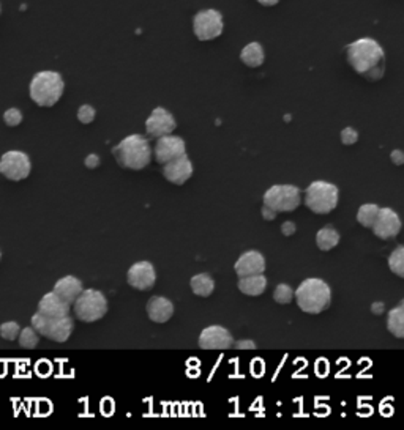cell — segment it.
I'll return each instance as SVG.
<instances>
[{"instance_id": "6da1fadb", "label": "cell", "mask_w": 404, "mask_h": 430, "mask_svg": "<svg viewBox=\"0 0 404 430\" xmlns=\"http://www.w3.org/2000/svg\"><path fill=\"white\" fill-rule=\"evenodd\" d=\"M349 67L365 81L378 82L386 75V53L374 38H358L344 46Z\"/></svg>"}, {"instance_id": "7a4b0ae2", "label": "cell", "mask_w": 404, "mask_h": 430, "mask_svg": "<svg viewBox=\"0 0 404 430\" xmlns=\"http://www.w3.org/2000/svg\"><path fill=\"white\" fill-rule=\"evenodd\" d=\"M112 156L122 169L142 171L152 161L150 142L142 134H129L112 149Z\"/></svg>"}, {"instance_id": "3957f363", "label": "cell", "mask_w": 404, "mask_h": 430, "mask_svg": "<svg viewBox=\"0 0 404 430\" xmlns=\"http://www.w3.org/2000/svg\"><path fill=\"white\" fill-rule=\"evenodd\" d=\"M294 300L305 314H322L331 304V289L326 281L308 278L300 284L297 290H294Z\"/></svg>"}, {"instance_id": "277c9868", "label": "cell", "mask_w": 404, "mask_h": 430, "mask_svg": "<svg viewBox=\"0 0 404 430\" xmlns=\"http://www.w3.org/2000/svg\"><path fill=\"white\" fill-rule=\"evenodd\" d=\"M65 92V82L60 72L40 71L32 77L28 95L40 107H53L59 103Z\"/></svg>"}, {"instance_id": "5b68a950", "label": "cell", "mask_w": 404, "mask_h": 430, "mask_svg": "<svg viewBox=\"0 0 404 430\" xmlns=\"http://www.w3.org/2000/svg\"><path fill=\"white\" fill-rule=\"evenodd\" d=\"M338 200H340V189L334 183L329 181L317 180L313 181L305 189L303 194V203L316 215H329L338 207Z\"/></svg>"}, {"instance_id": "8992f818", "label": "cell", "mask_w": 404, "mask_h": 430, "mask_svg": "<svg viewBox=\"0 0 404 430\" xmlns=\"http://www.w3.org/2000/svg\"><path fill=\"white\" fill-rule=\"evenodd\" d=\"M73 306V312L78 320L84 323H93L107 314V300L100 290L87 289L83 290Z\"/></svg>"}, {"instance_id": "52a82bcc", "label": "cell", "mask_w": 404, "mask_h": 430, "mask_svg": "<svg viewBox=\"0 0 404 430\" xmlns=\"http://www.w3.org/2000/svg\"><path fill=\"white\" fill-rule=\"evenodd\" d=\"M32 326L40 336L54 342H67L75 330V322L70 316L65 317H45L41 314L32 316Z\"/></svg>"}, {"instance_id": "ba28073f", "label": "cell", "mask_w": 404, "mask_h": 430, "mask_svg": "<svg viewBox=\"0 0 404 430\" xmlns=\"http://www.w3.org/2000/svg\"><path fill=\"white\" fill-rule=\"evenodd\" d=\"M262 202L277 213H289L300 207L302 191L295 185H275L267 189Z\"/></svg>"}, {"instance_id": "9c48e42d", "label": "cell", "mask_w": 404, "mask_h": 430, "mask_svg": "<svg viewBox=\"0 0 404 430\" xmlns=\"http://www.w3.org/2000/svg\"><path fill=\"white\" fill-rule=\"evenodd\" d=\"M223 31H225V21H223V14L218 10H202L193 18V32L199 41L220 38Z\"/></svg>"}, {"instance_id": "30bf717a", "label": "cell", "mask_w": 404, "mask_h": 430, "mask_svg": "<svg viewBox=\"0 0 404 430\" xmlns=\"http://www.w3.org/2000/svg\"><path fill=\"white\" fill-rule=\"evenodd\" d=\"M32 172V161L27 153L10 150L0 158V173L10 181H23Z\"/></svg>"}, {"instance_id": "8fae6325", "label": "cell", "mask_w": 404, "mask_h": 430, "mask_svg": "<svg viewBox=\"0 0 404 430\" xmlns=\"http://www.w3.org/2000/svg\"><path fill=\"white\" fill-rule=\"evenodd\" d=\"M177 128V120L174 119L168 109L155 107L146 120V134L149 139H158V137L172 134Z\"/></svg>"}, {"instance_id": "7c38bea8", "label": "cell", "mask_w": 404, "mask_h": 430, "mask_svg": "<svg viewBox=\"0 0 404 430\" xmlns=\"http://www.w3.org/2000/svg\"><path fill=\"white\" fill-rule=\"evenodd\" d=\"M152 153H154L155 161L163 166L166 163L172 161V159H177L180 156L186 155V144L182 137L168 134V136L158 137Z\"/></svg>"}, {"instance_id": "4fadbf2b", "label": "cell", "mask_w": 404, "mask_h": 430, "mask_svg": "<svg viewBox=\"0 0 404 430\" xmlns=\"http://www.w3.org/2000/svg\"><path fill=\"white\" fill-rule=\"evenodd\" d=\"M127 282L129 287L139 291H147L154 289L156 282L155 267L146 260L136 262L127 272Z\"/></svg>"}, {"instance_id": "5bb4252c", "label": "cell", "mask_w": 404, "mask_h": 430, "mask_svg": "<svg viewBox=\"0 0 404 430\" xmlns=\"http://www.w3.org/2000/svg\"><path fill=\"white\" fill-rule=\"evenodd\" d=\"M401 220L398 213L392 208H381L379 215L376 217V221L373 224V233L376 235L379 240H384V242H388V240H393L398 237V233L401 232Z\"/></svg>"}, {"instance_id": "9a60e30c", "label": "cell", "mask_w": 404, "mask_h": 430, "mask_svg": "<svg viewBox=\"0 0 404 430\" xmlns=\"http://www.w3.org/2000/svg\"><path fill=\"white\" fill-rule=\"evenodd\" d=\"M234 345L233 334L228 328L212 325L202 330L199 334V347L202 350H228Z\"/></svg>"}, {"instance_id": "2e32d148", "label": "cell", "mask_w": 404, "mask_h": 430, "mask_svg": "<svg viewBox=\"0 0 404 430\" xmlns=\"http://www.w3.org/2000/svg\"><path fill=\"white\" fill-rule=\"evenodd\" d=\"M161 167H163V169H161L163 177L168 180L169 183L177 185V186L185 185L194 173V167H193L191 159L186 155L180 156L177 159H172V161L163 164Z\"/></svg>"}, {"instance_id": "e0dca14e", "label": "cell", "mask_w": 404, "mask_h": 430, "mask_svg": "<svg viewBox=\"0 0 404 430\" xmlns=\"http://www.w3.org/2000/svg\"><path fill=\"white\" fill-rule=\"evenodd\" d=\"M265 257L259 251H247L237 259L234 265V272L239 278H245V276H253V274H262L265 273Z\"/></svg>"}, {"instance_id": "ac0fdd59", "label": "cell", "mask_w": 404, "mask_h": 430, "mask_svg": "<svg viewBox=\"0 0 404 430\" xmlns=\"http://www.w3.org/2000/svg\"><path fill=\"white\" fill-rule=\"evenodd\" d=\"M147 317L154 323H166L174 316V304L164 296H152L146 306Z\"/></svg>"}, {"instance_id": "d6986e66", "label": "cell", "mask_w": 404, "mask_h": 430, "mask_svg": "<svg viewBox=\"0 0 404 430\" xmlns=\"http://www.w3.org/2000/svg\"><path fill=\"white\" fill-rule=\"evenodd\" d=\"M70 309L71 306L68 303H65L54 291H49L40 300L37 312L45 317H65L70 316Z\"/></svg>"}, {"instance_id": "ffe728a7", "label": "cell", "mask_w": 404, "mask_h": 430, "mask_svg": "<svg viewBox=\"0 0 404 430\" xmlns=\"http://www.w3.org/2000/svg\"><path fill=\"white\" fill-rule=\"evenodd\" d=\"M84 290L83 282L79 281L75 276H65V278H60L55 282L54 286V294L62 298L65 303H68L70 306L75 303L76 298L81 295V291Z\"/></svg>"}, {"instance_id": "44dd1931", "label": "cell", "mask_w": 404, "mask_h": 430, "mask_svg": "<svg viewBox=\"0 0 404 430\" xmlns=\"http://www.w3.org/2000/svg\"><path fill=\"white\" fill-rule=\"evenodd\" d=\"M237 289L240 290V294L247 295V296H259V295H262L267 289V279H265L264 273L245 276V278H239Z\"/></svg>"}, {"instance_id": "7402d4cb", "label": "cell", "mask_w": 404, "mask_h": 430, "mask_svg": "<svg viewBox=\"0 0 404 430\" xmlns=\"http://www.w3.org/2000/svg\"><path fill=\"white\" fill-rule=\"evenodd\" d=\"M240 60L245 67H248V68L262 67L265 62V50L261 43H257V41L248 43V45L242 49Z\"/></svg>"}, {"instance_id": "603a6c76", "label": "cell", "mask_w": 404, "mask_h": 430, "mask_svg": "<svg viewBox=\"0 0 404 430\" xmlns=\"http://www.w3.org/2000/svg\"><path fill=\"white\" fill-rule=\"evenodd\" d=\"M341 235L338 233L336 229L331 227V225H326V227H322L319 232L316 233V246L319 247L321 251L329 252L340 244Z\"/></svg>"}, {"instance_id": "cb8c5ba5", "label": "cell", "mask_w": 404, "mask_h": 430, "mask_svg": "<svg viewBox=\"0 0 404 430\" xmlns=\"http://www.w3.org/2000/svg\"><path fill=\"white\" fill-rule=\"evenodd\" d=\"M190 287L196 296L207 298L215 291V281L208 273H199L190 279Z\"/></svg>"}, {"instance_id": "d4e9b609", "label": "cell", "mask_w": 404, "mask_h": 430, "mask_svg": "<svg viewBox=\"0 0 404 430\" xmlns=\"http://www.w3.org/2000/svg\"><path fill=\"white\" fill-rule=\"evenodd\" d=\"M387 330L396 339L404 338V301H401L387 316Z\"/></svg>"}, {"instance_id": "484cf974", "label": "cell", "mask_w": 404, "mask_h": 430, "mask_svg": "<svg viewBox=\"0 0 404 430\" xmlns=\"http://www.w3.org/2000/svg\"><path fill=\"white\" fill-rule=\"evenodd\" d=\"M379 210H381V207L376 205V203H365V205L360 207L357 211L358 224L365 229H371L374 221H376V217L379 215Z\"/></svg>"}, {"instance_id": "4316f807", "label": "cell", "mask_w": 404, "mask_h": 430, "mask_svg": "<svg viewBox=\"0 0 404 430\" xmlns=\"http://www.w3.org/2000/svg\"><path fill=\"white\" fill-rule=\"evenodd\" d=\"M388 269L398 278H404V247H395L393 252L388 256Z\"/></svg>"}, {"instance_id": "83f0119b", "label": "cell", "mask_w": 404, "mask_h": 430, "mask_svg": "<svg viewBox=\"0 0 404 430\" xmlns=\"http://www.w3.org/2000/svg\"><path fill=\"white\" fill-rule=\"evenodd\" d=\"M19 345L23 348H27V350H32L38 345L40 342V334L35 331L33 326H28V328H21L19 331Z\"/></svg>"}, {"instance_id": "f1b7e54d", "label": "cell", "mask_w": 404, "mask_h": 430, "mask_svg": "<svg viewBox=\"0 0 404 430\" xmlns=\"http://www.w3.org/2000/svg\"><path fill=\"white\" fill-rule=\"evenodd\" d=\"M292 300H294V290L287 286V284H278L275 290H273V301L285 306V304H289Z\"/></svg>"}, {"instance_id": "f546056e", "label": "cell", "mask_w": 404, "mask_h": 430, "mask_svg": "<svg viewBox=\"0 0 404 430\" xmlns=\"http://www.w3.org/2000/svg\"><path fill=\"white\" fill-rule=\"evenodd\" d=\"M21 326L16 322H5L0 325V338L4 340H16L19 336Z\"/></svg>"}, {"instance_id": "4dcf8cb0", "label": "cell", "mask_w": 404, "mask_h": 430, "mask_svg": "<svg viewBox=\"0 0 404 430\" xmlns=\"http://www.w3.org/2000/svg\"><path fill=\"white\" fill-rule=\"evenodd\" d=\"M23 112L19 111V109L16 107H11V109H6V111L4 112V122L6 127H19L21 123H23Z\"/></svg>"}, {"instance_id": "1f68e13d", "label": "cell", "mask_w": 404, "mask_h": 430, "mask_svg": "<svg viewBox=\"0 0 404 430\" xmlns=\"http://www.w3.org/2000/svg\"><path fill=\"white\" fill-rule=\"evenodd\" d=\"M95 117H97L95 107L90 104H83L78 109V120L81 122L83 125H90V123L95 120Z\"/></svg>"}, {"instance_id": "d6a6232c", "label": "cell", "mask_w": 404, "mask_h": 430, "mask_svg": "<svg viewBox=\"0 0 404 430\" xmlns=\"http://www.w3.org/2000/svg\"><path fill=\"white\" fill-rule=\"evenodd\" d=\"M340 139H341L343 145H354V144H357V141H358V133L354 128L348 127V128H344L341 131Z\"/></svg>"}, {"instance_id": "836d02e7", "label": "cell", "mask_w": 404, "mask_h": 430, "mask_svg": "<svg viewBox=\"0 0 404 430\" xmlns=\"http://www.w3.org/2000/svg\"><path fill=\"white\" fill-rule=\"evenodd\" d=\"M84 164H85V167H87V169H97V167L100 166V156L95 155V153H92V155L85 156Z\"/></svg>"}, {"instance_id": "e575fe53", "label": "cell", "mask_w": 404, "mask_h": 430, "mask_svg": "<svg viewBox=\"0 0 404 430\" xmlns=\"http://www.w3.org/2000/svg\"><path fill=\"white\" fill-rule=\"evenodd\" d=\"M233 347L239 348V350H255L256 342L251 340V339H243V340H239V342H234Z\"/></svg>"}, {"instance_id": "d590c367", "label": "cell", "mask_w": 404, "mask_h": 430, "mask_svg": "<svg viewBox=\"0 0 404 430\" xmlns=\"http://www.w3.org/2000/svg\"><path fill=\"white\" fill-rule=\"evenodd\" d=\"M281 233H283L285 237H292L295 233V224L292 221H286L281 225Z\"/></svg>"}, {"instance_id": "8d00e7d4", "label": "cell", "mask_w": 404, "mask_h": 430, "mask_svg": "<svg viewBox=\"0 0 404 430\" xmlns=\"http://www.w3.org/2000/svg\"><path fill=\"white\" fill-rule=\"evenodd\" d=\"M261 215H262V217L265 221H273L277 217V211L275 210H272L270 207H267V205H264L262 207V210H261Z\"/></svg>"}, {"instance_id": "74e56055", "label": "cell", "mask_w": 404, "mask_h": 430, "mask_svg": "<svg viewBox=\"0 0 404 430\" xmlns=\"http://www.w3.org/2000/svg\"><path fill=\"white\" fill-rule=\"evenodd\" d=\"M390 159H392V163L395 166H403L404 164V153L401 150H393L392 155H390Z\"/></svg>"}, {"instance_id": "f35d334b", "label": "cell", "mask_w": 404, "mask_h": 430, "mask_svg": "<svg viewBox=\"0 0 404 430\" xmlns=\"http://www.w3.org/2000/svg\"><path fill=\"white\" fill-rule=\"evenodd\" d=\"M371 312H373V316H382L386 312V304L382 301L373 303L371 304Z\"/></svg>"}, {"instance_id": "ab89813d", "label": "cell", "mask_w": 404, "mask_h": 430, "mask_svg": "<svg viewBox=\"0 0 404 430\" xmlns=\"http://www.w3.org/2000/svg\"><path fill=\"white\" fill-rule=\"evenodd\" d=\"M257 4H261L262 6H275L280 4V0H257Z\"/></svg>"}, {"instance_id": "60d3db41", "label": "cell", "mask_w": 404, "mask_h": 430, "mask_svg": "<svg viewBox=\"0 0 404 430\" xmlns=\"http://www.w3.org/2000/svg\"><path fill=\"white\" fill-rule=\"evenodd\" d=\"M0 260H2V252H0Z\"/></svg>"}, {"instance_id": "b9f144b4", "label": "cell", "mask_w": 404, "mask_h": 430, "mask_svg": "<svg viewBox=\"0 0 404 430\" xmlns=\"http://www.w3.org/2000/svg\"><path fill=\"white\" fill-rule=\"evenodd\" d=\"M0 13H2V6H0Z\"/></svg>"}]
</instances>
